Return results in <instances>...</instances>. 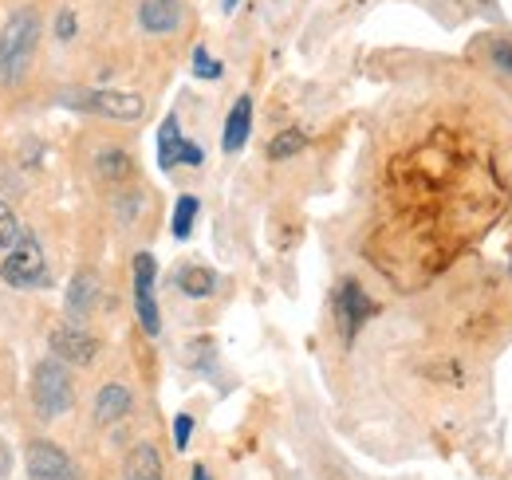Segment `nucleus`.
I'll use <instances>...</instances> for the list:
<instances>
[{
	"mask_svg": "<svg viewBox=\"0 0 512 480\" xmlns=\"http://www.w3.org/2000/svg\"><path fill=\"white\" fill-rule=\"evenodd\" d=\"M154 280H158V264L150 252H138L134 256V311H138V323L146 335H158L162 331V315H158V300H154Z\"/></svg>",
	"mask_w": 512,
	"mask_h": 480,
	"instance_id": "423d86ee",
	"label": "nucleus"
},
{
	"mask_svg": "<svg viewBox=\"0 0 512 480\" xmlns=\"http://www.w3.org/2000/svg\"><path fill=\"white\" fill-rule=\"evenodd\" d=\"M75 28H79V24H75V12H71V8H60V16H56V40H60V44H71V40H75Z\"/></svg>",
	"mask_w": 512,
	"mask_h": 480,
	"instance_id": "4be33fe9",
	"label": "nucleus"
},
{
	"mask_svg": "<svg viewBox=\"0 0 512 480\" xmlns=\"http://www.w3.org/2000/svg\"><path fill=\"white\" fill-rule=\"evenodd\" d=\"M190 437H193V418L190 414H178V418H174V449L186 453V449H190Z\"/></svg>",
	"mask_w": 512,
	"mask_h": 480,
	"instance_id": "412c9836",
	"label": "nucleus"
},
{
	"mask_svg": "<svg viewBox=\"0 0 512 480\" xmlns=\"http://www.w3.org/2000/svg\"><path fill=\"white\" fill-rule=\"evenodd\" d=\"M0 280H4L8 288H16V292H32V288H40V284L48 280V256H44L40 240L32 237V233H24V237L4 252V260H0Z\"/></svg>",
	"mask_w": 512,
	"mask_h": 480,
	"instance_id": "7ed1b4c3",
	"label": "nucleus"
},
{
	"mask_svg": "<svg viewBox=\"0 0 512 480\" xmlns=\"http://www.w3.org/2000/svg\"><path fill=\"white\" fill-rule=\"evenodd\" d=\"M130 406H134L130 386H123V382H107V386L95 394V421H99V425H115V421L127 418Z\"/></svg>",
	"mask_w": 512,
	"mask_h": 480,
	"instance_id": "9d476101",
	"label": "nucleus"
},
{
	"mask_svg": "<svg viewBox=\"0 0 512 480\" xmlns=\"http://www.w3.org/2000/svg\"><path fill=\"white\" fill-rule=\"evenodd\" d=\"M127 480H166L162 453L154 445H134L127 453Z\"/></svg>",
	"mask_w": 512,
	"mask_h": 480,
	"instance_id": "4468645a",
	"label": "nucleus"
},
{
	"mask_svg": "<svg viewBox=\"0 0 512 480\" xmlns=\"http://www.w3.org/2000/svg\"><path fill=\"white\" fill-rule=\"evenodd\" d=\"M99 351H103V343H99L87 327H79V323H60V327L52 331V355L60 362L91 366V362L99 359Z\"/></svg>",
	"mask_w": 512,
	"mask_h": 480,
	"instance_id": "0eeeda50",
	"label": "nucleus"
},
{
	"mask_svg": "<svg viewBox=\"0 0 512 480\" xmlns=\"http://www.w3.org/2000/svg\"><path fill=\"white\" fill-rule=\"evenodd\" d=\"M178 288H182V296H190V300H209V296L217 292V272L205 268V264H186V268L178 272Z\"/></svg>",
	"mask_w": 512,
	"mask_h": 480,
	"instance_id": "dca6fc26",
	"label": "nucleus"
},
{
	"mask_svg": "<svg viewBox=\"0 0 512 480\" xmlns=\"http://www.w3.org/2000/svg\"><path fill=\"white\" fill-rule=\"evenodd\" d=\"M40 12L36 8H16L8 24L0 28V83H20L40 48Z\"/></svg>",
	"mask_w": 512,
	"mask_h": 480,
	"instance_id": "f257e3e1",
	"label": "nucleus"
},
{
	"mask_svg": "<svg viewBox=\"0 0 512 480\" xmlns=\"http://www.w3.org/2000/svg\"><path fill=\"white\" fill-rule=\"evenodd\" d=\"M24 469H28V480H83L71 453L60 449L56 441H44V437L24 445Z\"/></svg>",
	"mask_w": 512,
	"mask_h": 480,
	"instance_id": "39448f33",
	"label": "nucleus"
},
{
	"mask_svg": "<svg viewBox=\"0 0 512 480\" xmlns=\"http://www.w3.org/2000/svg\"><path fill=\"white\" fill-rule=\"evenodd\" d=\"M95 174L111 185H123V181L134 178V158H130L123 146H107L95 154Z\"/></svg>",
	"mask_w": 512,
	"mask_h": 480,
	"instance_id": "ddd939ff",
	"label": "nucleus"
},
{
	"mask_svg": "<svg viewBox=\"0 0 512 480\" xmlns=\"http://www.w3.org/2000/svg\"><path fill=\"white\" fill-rule=\"evenodd\" d=\"M20 237H24V229H20L16 213L8 209V201H0V252H8Z\"/></svg>",
	"mask_w": 512,
	"mask_h": 480,
	"instance_id": "6ab92c4d",
	"label": "nucleus"
},
{
	"mask_svg": "<svg viewBox=\"0 0 512 480\" xmlns=\"http://www.w3.org/2000/svg\"><path fill=\"white\" fill-rule=\"evenodd\" d=\"M197 213H201V201H197L193 193H182V197H178V205H174V217H170V233H174L178 240H186L193 233Z\"/></svg>",
	"mask_w": 512,
	"mask_h": 480,
	"instance_id": "f3484780",
	"label": "nucleus"
},
{
	"mask_svg": "<svg viewBox=\"0 0 512 480\" xmlns=\"http://www.w3.org/2000/svg\"><path fill=\"white\" fill-rule=\"evenodd\" d=\"M190 480H213V477H209V469H205V465H193Z\"/></svg>",
	"mask_w": 512,
	"mask_h": 480,
	"instance_id": "393cba45",
	"label": "nucleus"
},
{
	"mask_svg": "<svg viewBox=\"0 0 512 480\" xmlns=\"http://www.w3.org/2000/svg\"><path fill=\"white\" fill-rule=\"evenodd\" d=\"M249 130H253V99L249 95H241L237 103H233V111H229V119H225V150L229 154H237L245 142H249Z\"/></svg>",
	"mask_w": 512,
	"mask_h": 480,
	"instance_id": "f8f14e48",
	"label": "nucleus"
},
{
	"mask_svg": "<svg viewBox=\"0 0 512 480\" xmlns=\"http://www.w3.org/2000/svg\"><path fill=\"white\" fill-rule=\"evenodd\" d=\"M95 300H99V276L95 272H79L71 280V288H67V311L79 315V319H87Z\"/></svg>",
	"mask_w": 512,
	"mask_h": 480,
	"instance_id": "2eb2a0df",
	"label": "nucleus"
},
{
	"mask_svg": "<svg viewBox=\"0 0 512 480\" xmlns=\"http://www.w3.org/2000/svg\"><path fill=\"white\" fill-rule=\"evenodd\" d=\"M193 75L197 79H221L225 75V63L213 60L209 48H193Z\"/></svg>",
	"mask_w": 512,
	"mask_h": 480,
	"instance_id": "aec40b11",
	"label": "nucleus"
},
{
	"mask_svg": "<svg viewBox=\"0 0 512 480\" xmlns=\"http://www.w3.org/2000/svg\"><path fill=\"white\" fill-rule=\"evenodd\" d=\"M182 162H186V166H201V162H205V154H201V146H197V142H190V138H186V150H182Z\"/></svg>",
	"mask_w": 512,
	"mask_h": 480,
	"instance_id": "b1692460",
	"label": "nucleus"
},
{
	"mask_svg": "<svg viewBox=\"0 0 512 480\" xmlns=\"http://www.w3.org/2000/svg\"><path fill=\"white\" fill-rule=\"evenodd\" d=\"M493 63H497L505 75H512V44L509 40H493Z\"/></svg>",
	"mask_w": 512,
	"mask_h": 480,
	"instance_id": "5701e85b",
	"label": "nucleus"
},
{
	"mask_svg": "<svg viewBox=\"0 0 512 480\" xmlns=\"http://www.w3.org/2000/svg\"><path fill=\"white\" fill-rule=\"evenodd\" d=\"M304 146H308V134H304L300 126H292V130H280V134L268 142V158H272V162H284V158L300 154Z\"/></svg>",
	"mask_w": 512,
	"mask_h": 480,
	"instance_id": "a211bd4d",
	"label": "nucleus"
},
{
	"mask_svg": "<svg viewBox=\"0 0 512 480\" xmlns=\"http://www.w3.org/2000/svg\"><path fill=\"white\" fill-rule=\"evenodd\" d=\"M335 311H339V327H343V335L355 339L359 327L375 315V303H371V296L359 288V280H343V284H339V296H335Z\"/></svg>",
	"mask_w": 512,
	"mask_h": 480,
	"instance_id": "6e6552de",
	"label": "nucleus"
},
{
	"mask_svg": "<svg viewBox=\"0 0 512 480\" xmlns=\"http://www.w3.org/2000/svg\"><path fill=\"white\" fill-rule=\"evenodd\" d=\"M182 150H186V138H182V122L178 115H166L158 126V166L170 174L182 166Z\"/></svg>",
	"mask_w": 512,
	"mask_h": 480,
	"instance_id": "9b49d317",
	"label": "nucleus"
},
{
	"mask_svg": "<svg viewBox=\"0 0 512 480\" xmlns=\"http://www.w3.org/2000/svg\"><path fill=\"white\" fill-rule=\"evenodd\" d=\"M32 410L40 421H56L75 406V382L60 359H44L32 370Z\"/></svg>",
	"mask_w": 512,
	"mask_h": 480,
	"instance_id": "f03ea898",
	"label": "nucleus"
},
{
	"mask_svg": "<svg viewBox=\"0 0 512 480\" xmlns=\"http://www.w3.org/2000/svg\"><path fill=\"white\" fill-rule=\"evenodd\" d=\"M64 103L71 111H83V115H99V119L111 122H142L146 119V99L142 95H130V91H67Z\"/></svg>",
	"mask_w": 512,
	"mask_h": 480,
	"instance_id": "20e7f679",
	"label": "nucleus"
},
{
	"mask_svg": "<svg viewBox=\"0 0 512 480\" xmlns=\"http://www.w3.org/2000/svg\"><path fill=\"white\" fill-rule=\"evenodd\" d=\"M138 24L150 36H170L182 28V4L178 0H142L138 4Z\"/></svg>",
	"mask_w": 512,
	"mask_h": 480,
	"instance_id": "1a4fd4ad",
	"label": "nucleus"
},
{
	"mask_svg": "<svg viewBox=\"0 0 512 480\" xmlns=\"http://www.w3.org/2000/svg\"><path fill=\"white\" fill-rule=\"evenodd\" d=\"M237 4H241V0H221V12H233Z\"/></svg>",
	"mask_w": 512,
	"mask_h": 480,
	"instance_id": "a878e982",
	"label": "nucleus"
}]
</instances>
